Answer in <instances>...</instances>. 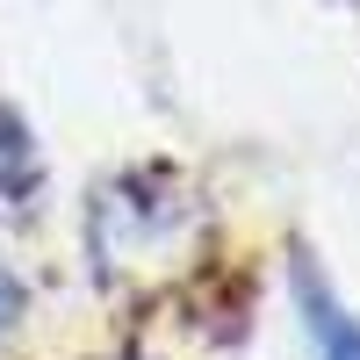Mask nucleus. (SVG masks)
<instances>
[{
  "instance_id": "f257e3e1",
  "label": "nucleus",
  "mask_w": 360,
  "mask_h": 360,
  "mask_svg": "<svg viewBox=\"0 0 360 360\" xmlns=\"http://www.w3.org/2000/svg\"><path fill=\"white\" fill-rule=\"evenodd\" d=\"M295 303H303V332L317 339L324 360H360V324L332 303V288H324V274L310 259H295Z\"/></svg>"
},
{
  "instance_id": "7ed1b4c3",
  "label": "nucleus",
  "mask_w": 360,
  "mask_h": 360,
  "mask_svg": "<svg viewBox=\"0 0 360 360\" xmlns=\"http://www.w3.org/2000/svg\"><path fill=\"white\" fill-rule=\"evenodd\" d=\"M15 317H22V281L8 274V266H0V332H8Z\"/></svg>"
},
{
  "instance_id": "f03ea898",
  "label": "nucleus",
  "mask_w": 360,
  "mask_h": 360,
  "mask_svg": "<svg viewBox=\"0 0 360 360\" xmlns=\"http://www.w3.org/2000/svg\"><path fill=\"white\" fill-rule=\"evenodd\" d=\"M29 180H37V152H29L15 115H0V195H22Z\"/></svg>"
}]
</instances>
